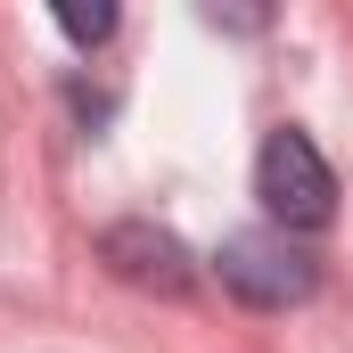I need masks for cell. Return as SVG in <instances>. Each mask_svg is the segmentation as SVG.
Returning <instances> with one entry per match:
<instances>
[{
  "instance_id": "6da1fadb",
  "label": "cell",
  "mask_w": 353,
  "mask_h": 353,
  "mask_svg": "<svg viewBox=\"0 0 353 353\" xmlns=\"http://www.w3.org/2000/svg\"><path fill=\"white\" fill-rule=\"evenodd\" d=\"M255 197H263L271 230H329V214H337V173H329V157L312 148V132H296V123H279L263 140V157H255Z\"/></svg>"
},
{
  "instance_id": "7a4b0ae2",
  "label": "cell",
  "mask_w": 353,
  "mask_h": 353,
  "mask_svg": "<svg viewBox=\"0 0 353 353\" xmlns=\"http://www.w3.org/2000/svg\"><path fill=\"white\" fill-rule=\"evenodd\" d=\"M222 288L239 296V304H255V312H288V304H304L312 288H321V263L288 239V230H239V239H222Z\"/></svg>"
},
{
  "instance_id": "3957f363",
  "label": "cell",
  "mask_w": 353,
  "mask_h": 353,
  "mask_svg": "<svg viewBox=\"0 0 353 353\" xmlns=\"http://www.w3.org/2000/svg\"><path fill=\"white\" fill-rule=\"evenodd\" d=\"M99 255H107L115 279H132L148 296H189V279H197L189 247H181L173 230H157V222H107L99 230Z\"/></svg>"
},
{
  "instance_id": "277c9868",
  "label": "cell",
  "mask_w": 353,
  "mask_h": 353,
  "mask_svg": "<svg viewBox=\"0 0 353 353\" xmlns=\"http://www.w3.org/2000/svg\"><path fill=\"white\" fill-rule=\"evenodd\" d=\"M58 33L83 41V50H99V41L115 33V8H107V0H58Z\"/></svg>"
}]
</instances>
